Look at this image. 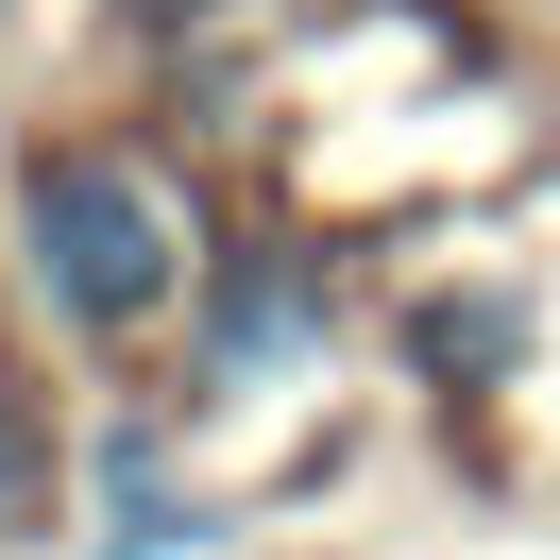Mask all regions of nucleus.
I'll use <instances>...</instances> for the list:
<instances>
[{"label":"nucleus","instance_id":"obj_3","mask_svg":"<svg viewBox=\"0 0 560 560\" xmlns=\"http://www.w3.org/2000/svg\"><path fill=\"white\" fill-rule=\"evenodd\" d=\"M103 510H119V560H187L205 544V492H171V458H153L137 424L103 442Z\"/></svg>","mask_w":560,"mask_h":560},{"label":"nucleus","instance_id":"obj_1","mask_svg":"<svg viewBox=\"0 0 560 560\" xmlns=\"http://www.w3.org/2000/svg\"><path fill=\"white\" fill-rule=\"evenodd\" d=\"M18 238H35V289L69 323H153L187 289V238L171 205H153L119 153H35V187H18Z\"/></svg>","mask_w":560,"mask_h":560},{"label":"nucleus","instance_id":"obj_2","mask_svg":"<svg viewBox=\"0 0 560 560\" xmlns=\"http://www.w3.org/2000/svg\"><path fill=\"white\" fill-rule=\"evenodd\" d=\"M289 340H323V272H306V255H238L221 306H205V357H221V374H272Z\"/></svg>","mask_w":560,"mask_h":560},{"label":"nucleus","instance_id":"obj_4","mask_svg":"<svg viewBox=\"0 0 560 560\" xmlns=\"http://www.w3.org/2000/svg\"><path fill=\"white\" fill-rule=\"evenodd\" d=\"M18 492H35V408L0 390V510H18Z\"/></svg>","mask_w":560,"mask_h":560}]
</instances>
